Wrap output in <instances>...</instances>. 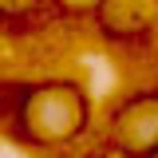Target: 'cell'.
<instances>
[{
	"label": "cell",
	"instance_id": "cell-1",
	"mask_svg": "<svg viewBox=\"0 0 158 158\" xmlns=\"http://www.w3.org/2000/svg\"><path fill=\"white\" fill-rule=\"evenodd\" d=\"M91 123V95L75 79H48L20 103V135L32 146H67Z\"/></svg>",
	"mask_w": 158,
	"mask_h": 158
},
{
	"label": "cell",
	"instance_id": "cell-2",
	"mask_svg": "<svg viewBox=\"0 0 158 158\" xmlns=\"http://www.w3.org/2000/svg\"><path fill=\"white\" fill-rule=\"evenodd\" d=\"M107 135L123 158H158V91H135L107 115Z\"/></svg>",
	"mask_w": 158,
	"mask_h": 158
},
{
	"label": "cell",
	"instance_id": "cell-3",
	"mask_svg": "<svg viewBox=\"0 0 158 158\" xmlns=\"http://www.w3.org/2000/svg\"><path fill=\"white\" fill-rule=\"evenodd\" d=\"M91 16L99 20L103 36L111 40H135L150 32L158 20V0H103Z\"/></svg>",
	"mask_w": 158,
	"mask_h": 158
},
{
	"label": "cell",
	"instance_id": "cell-4",
	"mask_svg": "<svg viewBox=\"0 0 158 158\" xmlns=\"http://www.w3.org/2000/svg\"><path fill=\"white\" fill-rule=\"evenodd\" d=\"M40 0H0V16H24V12H32Z\"/></svg>",
	"mask_w": 158,
	"mask_h": 158
},
{
	"label": "cell",
	"instance_id": "cell-5",
	"mask_svg": "<svg viewBox=\"0 0 158 158\" xmlns=\"http://www.w3.org/2000/svg\"><path fill=\"white\" fill-rule=\"evenodd\" d=\"M56 4L63 8V12H79V16H91V12H95L103 0H56Z\"/></svg>",
	"mask_w": 158,
	"mask_h": 158
}]
</instances>
